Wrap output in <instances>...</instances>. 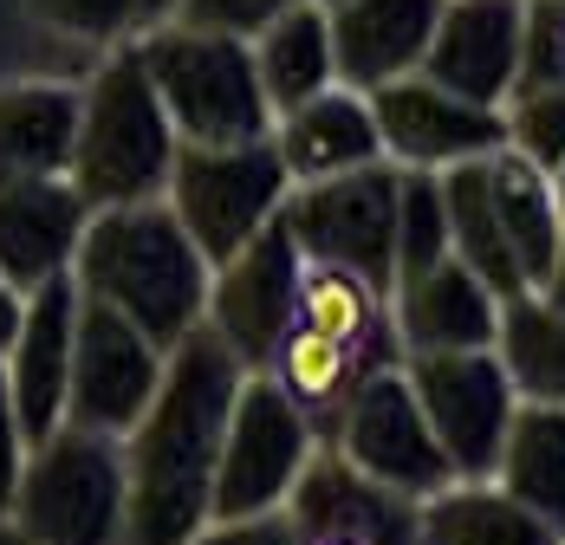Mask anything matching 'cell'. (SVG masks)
Masks as SVG:
<instances>
[{
    "mask_svg": "<svg viewBox=\"0 0 565 545\" xmlns=\"http://www.w3.org/2000/svg\"><path fill=\"white\" fill-rule=\"evenodd\" d=\"M254 72H260V92H267V110L306 105L319 98L326 85H339V65H332V20L319 0H292L286 13H274L254 40Z\"/></svg>",
    "mask_w": 565,
    "mask_h": 545,
    "instance_id": "7402d4cb",
    "label": "cell"
},
{
    "mask_svg": "<svg viewBox=\"0 0 565 545\" xmlns=\"http://www.w3.org/2000/svg\"><path fill=\"white\" fill-rule=\"evenodd\" d=\"M501 331V299L461 267L436 260L429 272L391 286V338L396 357H429V351H481Z\"/></svg>",
    "mask_w": 565,
    "mask_h": 545,
    "instance_id": "ac0fdd59",
    "label": "cell"
},
{
    "mask_svg": "<svg viewBox=\"0 0 565 545\" xmlns=\"http://www.w3.org/2000/svg\"><path fill=\"white\" fill-rule=\"evenodd\" d=\"M540 299L565 312V241H559V254H553V267H546V279H540Z\"/></svg>",
    "mask_w": 565,
    "mask_h": 545,
    "instance_id": "74e56055",
    "label": "cell"
},
{
    "mask_svg": "<svg viewBox=\"0 0 565 545\" xmlns=\"http://www.w3.org/2000/svg\"><path fill=\"white\" fill-rule=\"evenodd\" d=\"M130 53L170 117L175 143H247L274 130L247 40L189 26V20H157L130 33Z\"/></svg>",
    "mask_w": 565,
    "mask_h": 545,
    "instance_id": "277c9868",
    "label": "cell"
},
{
    "mask_svg": "<svg viewBox=\"0 0 565 545\" xmlns=\"http://www.w3.org/2000/svg\"><path fill=\"white\" fill-rule=\"evenodd\" d=\"M163 357L124 312L98 306L78 292V319H72V371H65V423L72 429H98V436H130L137 416L150 409Z\"/></svg>",
    "mask_w": 565,
    "mask_h": 545,
    "instance_id": "8fae6325",
    "label": "cell"
},
{
    "mask_svg": "<svg viewBox=\"0 0 565 545\" xmlns=\"http://www.w3.org/2000/svg\"><path fill=\"white\" fill-rule=\"evenodd\" d=\"M488 195H494V215H501V234H508L513 260H520L526 292H540V279H546V267H553V254H559V241H565V221L553 209L546 169L526 163L520 150L501 143L488 157Z\"/></svg>",
    "mask_w": 565,
    "mask_h": 545,
    "instance_id": "4316f807",
    "label": "cell"
},
{
    "mask_svg": "<svg viewBox=\"0 0 565 545\" xmlns=\"http://www.w3.org/2000/svg\"><path fill=\"white\" fill-rule=\"evenodd\" d=\"M26 461V436H20V416H13V396H7V371H0V513L13 500V474Z\"/></svg>",
    "mask_w": 565,
    "mask_h": 545,
    "instance_id": "d590c367",
    "label": "cell"
},
{
    "mask_svg": "<svg viewBox=\"0 0 565 545\" xmlns=\"http://www.w3.org/2000/svg\"><path fill=\"white\" fill-rule=\"evenodd\" d=\"M241 364L209 325H195L170 357L150 409L124 436V545H189L215 506L227 409Z\"/></svg>",
    "mask_w": 565,
    "mask_h": 545,
    "instance_id": "6da1fadb",
    "label": "cell"
},
{
    "mask_svg": "<svg viewBox=\"0 0 565 545\" xmlns=\"http://www.w3.org/2000/svg\"><path fill=\"white\" fill-rule=\"evenodd\" d=\"M403 377L423 403V423L429 436L443 441L455 481H488L494 474V455L508 436L513 416V383L494 357V344L481 351H429V357H403Z\"/></svg>",
    "mask_w": 565,
    "mask_h": 545,
    "instance_id": "30bf717a",
    "label": "cell"
},
{
    "mask_svg": "<svg viewBox=\"0 0 565 545\" xmlns=\"http://www.w3.org/2000/svg\"><path fill=\"white\" fill-rule=\"evenodd\" d=\"M65 272L85 299L124 312L157 351H175L209 319V272L215 267L182 234L163 195L124 202V209H92Z\"/></svg>",
    "mask_w": 565,
    "mask_h": 545,
    "instance_id": "7a4b0ae2",
    "label": "cell"
},
{
    "mask_svg": "<svg viewBox=\"0 0 565 545\" xmlns=\"http://www.w3.org/2000/svg\"><path fill=\"white\" fill-rule=\"evenodd\" d=\"M20 306H26V292H13V286L0 279V351L13 344V325H20Z\"/></svg>",
    "mask_w": 565,
    "mask_h": 545,
    "instance_id": "8d00e7d4",
    "label": "cell"
},
{
    "mask_svg": "<svg viewBox=\"0 0 565 545\" xmlns=\"http://www.w3.org/2000/svg\"><path fill=\"white\" fill-rule=\"evenodd\" d=\"M286 169L274 157V137L247 143H175L163 202L182 221V234L202 247L209 267H222L234 247H247L286 202Z\"/></svg>",
    "mask_w": 565,
    "mask_h": 545,
    "instance_id": "8992f818",
    "label": "cell"
},
{
    "mask_svg": "<svg viewBox=\"0 0 565 545\" xmlns=\"http://www.w3.org/2000/svg\"><path fill=\"white\" fill-rule=\"evenodd\" d=\"M546 182H553V209H559V221H565V157L546 169Z\"/></svg>",
    "mask_w": 565,
    "mask_h": 545,
    "instance_id": "ab89813d",
    "label": "cell"
},
{
    "mask_svg": "<svg viewBox=\"0 0 565 545\" xmlns=\"http://www.w3.org/2000/svg\"><path fill=\"white\" fill-rule=\"evenodd\" d=\"M443 182V221H449V254L475 272L494 299H513L526 292L520 279V260H513L508 234H501V215H494V195H488V157L475 163H455L436 175Z\"/></svg>",
    "mask_w": 565,
    "mask_h": 545,
    "instance_id": "484cf974",
    "label": "cell"
},
{
    "mask_svg": "<svg viewBox=\"0 0 565 545\" xmlns=\"http://www.w3.org/2000/svg\"><path fill=\"white\" fill-rule=\"evenodd\" d=\"M72 319H78V286H72V272H58V279H46V286H33V292H26L20 325H13V344L0 351L7 396H13V416H20L26 448H33L40 436H53L58 423H65Z\"/></svg>",
    "mask_w": 565,
    "mask_h": 545,
    "instance_id": "9a60e30c",
    "label": "cell"
},
{
    "mask_svg": "<svg viewBox=\"0 0 565 545\" xmlns=\"http://www.w3.org/2000/svg\"><path fill=\"white\" fill-rule=\"evenodd\" d=\"M170 163L175 130L124 40L78 78V130H72L65 182L85 195V209H124V202H157Z\"/></svg>",
    "mask_w": 565,
    "mask_h": 545,
    "instance_id": "3957f363",
    "label": "cell"
},
{
    "mask_svg": "<svg viewBox=\"0 0 565 545\" xmlns=\"http://www.w3.org/2000/svg\"><path fill=\"white\" fill-rule=\"evenodd\" d=\"M170 13H175V0H137V26H157Z\"/></svg>",
    "mask_w": 565,
    "mask_h": 545,
    "instance_id": "f35d334b",
    "label": "cell"
},
{
    "mask_svg": "<svg viewBox=\"0 0 565 545\" xmlns=\"http://www.w3.org/2000/svg\"><path fill=\"white\" fill-rule=\"evenodd\" d=\"M371 371V357L364 351H351L339 338H326V331H306L292 325L280 338V351H274V364H267V377L280 383L286 396L312 416V429L326 441V423L339 416V403L351 396V383Z\"/></svg>",
    "mask_w": 565,
    "mask_h": 545,
    "instance_id": "f1b7e54d",
    "label": "cell"
},
{
    "mask_svg": "<svg viewBox=\"0 0 565 545\" xmlns=\"http://www.w3.org/2000/svg\"><path fill=\"white\" fill-rule=\"evenodd\" d=\"M292 0H175L170 20L189 26H209V33H234V40H254L274 13H286Z\"/></svg>",
    "mask_w": 565,
    "mask_h": 545,
    "instance_id": "836d02e7",
    "label": "cell"
},
{
    "mask_svg": "<svg viewBox=\"0 0 565 545\" xmlns=\"http://www.w3.org/2000/svg\"><path fill=\"white\" fill-rule=\"evenodd\" d=\"M189 545H292V526L280 506H267V513H241V520H209Z\"/></svg>",
    "mask_w": 565,
    "mask_h": 545,
    "instance_id": "e575fe53",
    "label": "cell"
},
{
    "mask_svg": "<svg viewBox=\"0 0 565 545\" xmlns=\"http://www.w3.org/2000/svg\"><path fill=\"white\" fill-rule=\"evenodd\" d=\"M292 545H416V500L364 481L339 448H312L280 500Z\"/></svg>",
    "mask_w": 565,
    "mask_h": 545,
    "instance_id": "5bb4252c",
    "label": "cell"
},
{
    "mask_svg": "<svg viewBox=\"0 0 565 545\" xmlns=\"http://www.w3.org/2000/svg\"><path fill=\"white\" fill-rule=\"evenodd\" d=\"M7 520L40 545H124V441L58 423L26 448Z\"/></svg>",
    "mask_w": 565,
    "mask_h": 545,
    "instance_id": "5b68a950",
    "label": "cell"
},
{
    "mask_svg": "<svg viewBox=\"0 0 565 545\" xmlns=\"http://www.w3.org/2000/svg\"><path fill=\"white\" fill-rule=\"evenodd\" d=\"M520 26H526V0H443L423 72L475 105L501 110L520 85Z\"/></svg>",
    "mask_w": 565,
    "mask_h": 545,
    "instance_id": "2e32d148",
    "label": "cell"
},
{
    "mask_svg": "<svg viewBox=\"0 0 565 545\" xmlns=\"http://www.w3.org/2000/svg\"><path fill=\"white\" fill-rule=\"evenodd\" d=\"M520 85H565V0H526Z\"/></svg>",
    "mask_w": 565,
    "mask_h": 545,
    "instance_id": "d6a6232c",
    "label": "cell"
},
{
    "mask_svg": "<svg viewBox=\"0 0 565 545\" xmlns=\"http://www.w3.org/2000/svg\"><path fill=\"white\" fill-rule=\"evenodd\" d=\"M436 13H443V0H339V7H326L339 85L377 92L403 72H423Z\"/></svg>",
    "mask_w": 565,
    "mask_h": 545,
    "instance_id": "d6986e66",
    "label": "cell"
},
{
    "mask_svg": "<svg viewBox=\"0 0 565 545\" xmlns=\"http://www.w3.org/2000/svg\"><path fill=\"white\" fill-rule=\"evenodd\" d=\"M326 448H339L364 481L403 493V500H423V493L455 481L449 455H443V441L429 436L423 403H416V389L403 377V357L396 364H371L364 377L351 383L339 416L326 423Z\"/></svg>",
    "mask_w": 565,
    "mask_h": 545,
    "instance_id": "52a82bcc",
    "label": "cell"
},
{
    "mask_svg": "<svg viewBox=\"0 0 565 545\" xmlns=\"http://www.w3.org/2000/svg\"><path fill=\"white\" fill-rule=\"evenodd\" d=\"M396 163H364L326 175V182H292L280 202V227L292 234L299 260H332L364 272L377 292L396 279Z\"/></svg>",
    "mask_w": 565,
    "mask_h": 545,
    "instance_id": "ba28073f",
    "label": "cell"
},
{
    "mask_svg": "<svg viewBox=\"0 0 565 545\" xmlns=\"http://www.w3.org/2000/svg\"><path fill=\"white\" fill-rule=\"evenodd\" d=\"M267 137H274L286 182H326V175H344V169H364L384 157L371 98L351 85H326L319 98L280 110Z\"/></svg>",
    "mask_w": 565,
    "mask_h": 545,
    "instance_id": "ffe728a7",
    "label": "cell"
},
{
    "mask_svg": "<svg viewBox=\"0 0 565 545\" xmlns=\"http://www.w3.org/2000/svg\"><path fill=\"white\" fill-rule=\"evenodd\" d=\"M299 325L326 331L371 364H396L391 338V292H377L364 272L332 267V260H299Z\"/></svg>",
    "mask_w": 565,
    "mask_h": 545,
    "instance_id": "d4e9b609",
    "label": "cell"
},
{
    "mask_svg": "<svg viewBox=\"0 0 565 545\" xmlns=\"http://www.w3.org/2000/svg\"><path fill=\"white\" fill-rule=\"evenodd\" d=\"M13 13L33 33L72 46L85 65H98L111 46H124L137 33V0H13Z\"/></svg>",
    "mask_w": 565,
    "mask_h": 545,
    "instance_id": "f546056e",
    "label": "cell"
},
{
    "mask_svg": "<svg viewBox=\"0 0 565 545\" xmlns=\"http://www.w3.org/2000/svg\"><path fill=\"white\" fill-rule=\"evenodd\" d=\"M312 448H319L312 416H306L267 371H247L241 389H234V409H227V436H222V461H215V506H209V520H241V513L280 506Z\"/></svg>",
    "mask_w": 565,
    "mask_h": 545,
    "instance_id": "9c48e42d",
    "label": "cell"
},
{
    "mask_svg": "<svg viewBox=\"0 0 565 545\" xmlns=\"http://www.w3.org/2000/svg\"><path fill=\"white\" fill-rule=\"evenodd\" d=\"M85 195L65 175L0 169V279L13 292H33L72 267V247L85 234Z\"/></svg>",
    "mask_w": 565,
    "mask_h": 545,
    "instance_id": "e0dca14e",
    "label": "cell"
},
{
    "mask_svg": "<svg viewBox=\"0 0 565 545\" xmlns=\"http://www.w3.org/2000/svg\"><path fill=\"white\" fill-rule=\"evenodd\" d=\"M319 7H339V0H319Z\"/></svg>",
    "mask_w": 565,
    "mask_h": 545,
    "instance_id": "b9f144b4",
    "label": "cell"
},
{
    "mask_svg": "<svg viewBox=\"0 0 565 545\" xmlns=\"http://www.w3.org/2000/svg\"><path fill=\"white\" fill-rule=\"evenodd\" d=\"M202 325L222 338L241 371L274 364L280 338L299 325V247L280 227V215L209 272V319Z\"/></svg>",
    "mask_w": 565,
    "mask_h": 545,
    "instance_id": "7c38bea8",
    "label": "cell"
},
{
    "mask_svg": "<svg viewBox=\"0 0 565 545\" xmlns=\"http://www.w3.org/2000/svg\"><path fill=\"white\" fill-rule=\"evenodd\" d=\"M494 357H501L520 403H565V312L546 306L540 292L501 299Z\"/></svg>",
    "mask_w": 565,
    "mask_h": 545,
    "instance_id": "83f0119b",
    "label": "cell"
},
{
    "mask_svg": "<svg viewBox=\"0 0 565 545\" xmlns=\"http://www.w3.org/2000/svg\"><path fill=\"white\" fill-rule=\"evenodd\" d=\"M0 545H40V539H33V533H20V526H13V520L0 513Z\"/></svg>",
    "mask_w": 565,
    "mask_h": 545,
    "instance_id": "60d3db41",
    "label": "cell"
},
{
    "mask_svg": "<svg viewBox=\"0 0 565 545\" xmlns=\"http://www.w3.org/2000/svg\"><path fill=\"white\" fill-rule=\"evenodd\" d=\"M436 260H449V221H443V182L436 169H403L396 175V279H416Z\"/></svg>",
    "mask_w": 565,
    "mask_h": 545,
    "instance_id": "4dcf8cb0",
    "label": "cell"
},
{
    "mask_svg": "<svg viewBox=\"0 0 565 545\" xmlns=\"http://www.w3.org/2000/svg\"><path fill=\"white\" fill-rule=\"evenodd\" d=\"M488 481H501L565 539V403H513Z\"/></svg>",
    "mask_w": 565,
    "mask_h": 545,
    "instance_id": "cb8c5ba5",
    "label": "cell"
},
{
    "mask_svg": "<svg viewBox=\"0 0 565 545\" xmlns=\"http://www.w3.org/2000/svg\"><path fill=\"white\" fill-rule=\"evenodd\" d=\"M501 143L553 169L565 157V85H513L501 105Z\"/></svg>",
    "mask_w": 565,
    "mask_h": 545,
    "instance_id": "1f68e13d",
    "label": "cell"
},
{
    "mask_svg": "<svg viewBox=\"0 0 565 545\" xmlns=\"http://www.w3.org/2000/svg\"><path fill=\"white\" fill-rule=\"evenodd\" d=\"M78 130V78H7L0 85V169L65 175Z\"/></svg>",
    "mask_w": 565,
    "mask_h": 545,
    "instance_id": "603a6c76",
    "label": "cell"
},
{
    "mask_svg": "<svg viewBox=\"0 0 565 545\" xmlns=\"http://www.w3.org/2000/svg\"><path fill=\"white\" fill-rule=\"evenodd\" d=\"M364 98H371V117H377L384 163L396 169H436L443 175L455 163H475V157L501 150V110L436 85L429 72H403V78L364 92Z\"/></svg>",
    "mask_w": 565,
    "mask_h": 545,
    "instance_id": "4fadbf2b",
    "label": "cell"
},
{
    "mask_svg": "<svg viewBox=\"0 0 565 545\" xmlns=\"http://www.w3.org/2000/svg\"><path fill=\"white\" fill-rule=\"evenodd\" d=\"M416 545H565L501 481H449L416 500Z\"/></svg>",
    "mask_w": 565,
    "mask_h": 545,
    "instance_id": "44dd1931",
    "label": "cell"
}]
</instances>
